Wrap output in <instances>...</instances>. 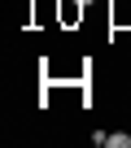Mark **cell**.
<instances>
[{
    "instance_id": "obj_1",
    "label": "cell",
    "mask_w": 131,
    "mask_h": 148,
    "mask_svg": "<svg viewBox=\"0 0 131 148\" xmlns=\"http://www.w3.org/2000/svg\"><path fill=\"white\" fill-rule=\"evenodd\" d=\"M109 144H114V148H131V135H122V131H114V135H109Z\"/></svg>"
},
{
    "instance_id": "obj_2",
    "label": "cell",
    "mask_w": 131,
    "mask_h": 148,
    "mask_svg": "<svg viewBox=\"0 0 131 148\" xmlns=\"http://www.w3.org/2000/svg\"><path fill=\"white\" fill-rule=\"evenodd\" d=\"M79 5H88V0H79Z\"/></svg>"
}]
</instances>
